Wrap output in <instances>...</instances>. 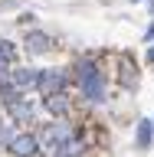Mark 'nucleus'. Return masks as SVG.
<instances>
[{"label":"nucleus","instance_id":"1","mask_svg":"<svg viewBox=\"0 0 154 157\" xmlns=\"http://www.w3.org/2000/svg\"><path fill=\"white\" fill-rule=\"evenodd\" d=\"M72 78L79 85V95L85 98L89 105H105L108 101V75L98 69L95 59H79L72 66Z\"/></svg>","mask_w":154,"mask_h":157},{"label":"nucleus","instance_id":"2","mask_svg":"<svg viewBox=\"0 0 154 157\" xmlns=\"http://www.w3.org/2000/svg\"><path fill=\"white\" fill-rule=\"evenodd\" d=\"M3 115H7V121L17 128V131H30V124H36V101L23 95L20 101L3 108Z\"/></svg>","mask_w":154,"mask_h":157},{"label":"nucleus","instance_id":"3","mask_svg":"<svg viewBox=\"0 0 154 157\" xmlns=\"http://www.w3.org/2000/svg\"><path fill=\"white\" fill-rule=\"evenodd\" d=\"M36 92H39V98L69 92V72L66 69H39V88Z\"/></svg>","mask_w":154,"mask_h":157},{"label":"nucleus","instance_id":"4","mask_svg":"<svg viewBox=\"0 0 154 157\" xmlns=\"http://www.w3.org/2000/svg\"><path fill=\"white\" fill-rule=\"evenodd\" d=\"M43 151V141H39L36 131H17L13 134V141L7 144V154L10 157H33Z\"/></svg>","mask_w":154,"mask_h":157},{"label":"nucleus","instance_id":"5","mask_svg":"<svg viewBox=\"0 0 154 157\" xmlns=\"http://www.w3.org/2000/svg\"><path fill=\"white\" fill-rule=\"evenodd\" d=\"M39 105H43V111H46L53 121H69V115H72V98H69V92H62V95H46V98H39Z\"/></svg>","mask_w":154,"mask_h":157},{"label":"nucleus","instance_id":"6","mask_svg":"<svg viewBox=\"0 0 154 157\" xmlns=\"http://www.w3.org/2000/svg\"><path fill=\"white\" fill-rule=\"evenodd\" d=\"M10 85H13V88H20L23 95H26V92H36V88H39V69L17 66L13 72H10Z\"/></svg>","mask_w":154,"mask_h":157},{"label":"nucleus","instance_id":"7","mask_svg":"<svg viewBox=\"0 0 154 157\" xmlns=\"http://www.w3.org/2000/svg\"><path fill=\"white\" fill-rule=\"evenodd\" d=\"M154 147V118H138L135 124V151L148 154Z\"/></svg>","mask_w":154,"mask_h":157},{"label":"nucleus","instance_id":"8","mask_svg":"<svg viewBox=\"0 0 154 157\" xmlns=\"http://www.w3.org/2000/svg\"><path fill=\"white\" fill-rule=\"evenodd\" d=\"M23 46H26L30 56H43V52H49V49H53V36H49V33H43V29H33V33H26Z\"/></svg>","mask_w":154,"mask_h":157},{"label":"nucleus","instance_id":"9","mask_svg":"<svg viewBox=\"0 0 154 157\" xmlns=\"http://www.w3.org/2000/svg\"><path fill=\"white\" fill-rule=\"evenodd\" d=\"M0 62H7V66L17 69V46L10 39H0Z\"/></svg>","mask_w":154,"mask_h":157},{"label":"nucleus","instance_id":"10","mask_svg":"<svg viewBox=\"0 0 154 157\" xmlns=\"http://www.w3.org/2000/svg\"><path fill=\"white\" fill-rule=\"evenodd\" d=\"M144 39H154V23L148 26V33H144Z\"/></svg>","mask_w":154,"mask_h":157},{"label":"nucleus","instance_id":"11","mask_svg":"<svg viewBox=\"0 0 154 157\" xmlns=\"http://www.w3.org/2000/svg\"><path fill=\"white\" fill-rule=\"evenodd\" d=\"M148 62H154V46H151V49H148Z\"/></svg>","mask_w":154,"mask_h":157},{"label":"nucleus","instance_id":"12","mask_svg":"<svg viewBox=\"0 0 154 157\" xmlns=\"http://www.w3.org/2000/svg\"><path fill=\"white\" fill-rule=\"evenodd\" d=\"M33 157H49V154H46V151H39V154H33Z\"/></svg>","mask_w":154,"mask_h":157},{"label":"nucleus","instance_id":"13","mask_svg":"<svg viewBox=\"0 0 154 157\" xmlns=\"http://www.w3.org/2000/svg\"><path fill=\"white\" fill-rule=\"evenodd\" d=\"M148 7H151V13H154V0H151V3H148Z\"/></svg>","mask_w":154,"mask_h":157}]
</instances>
